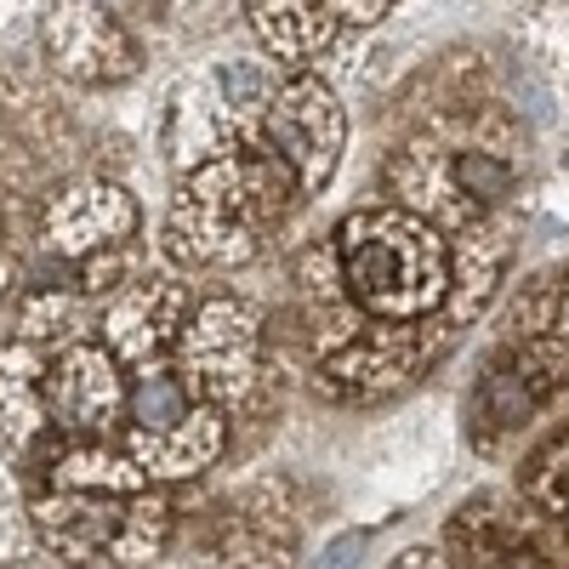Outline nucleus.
Wrapping results in <instances>:
<instances>
[{"label": "nucleus", "instance_id": "nucleus-10", "mask_svg": "<svg viewBox=\"0 0 569 569\" xmlns=\"http://www.w3.org/2000/svg\"><path fill=\"white\" fill-rule=\"evenodd\" d=\"M450 552L461 563H541L547 558V547H541L536 525L525 518V507L501 512L496 496H485V501H472V507L456 512Z\"/></svg>", "mask_w": 569, "mask_h": 569}, {"label": "nucleus", "instance_id": "nucleus-7", "mask_svg": "<svg viewBox=\"0 0 569 569\" xmlns=\"http://www.w3.org/2000/svg\"><path fill=\"white\" fill-rule=\"evenodd\" d=\"M46 410L63 433H86L103 439L126 410V388H120V359L103 348H69L52 370H46Z\"/></svg>", "mask_w": 569, "mask_h": 569}, {"label": "nucleus", "instance_id": "nucleus-8", "mask_svg": "<svg viewBox=\"0 0 569 569\" xmlns=\"http://www.w3.org/2000/svg\"><path fill=\"white\" fill-rule=\"evenodd\" d=\"M182 313H188V297H182L177 279H166V273L131 279V291L109 313V353L137 365V370L154 365L182 337Z\"/></svg>", "mask_w": 569, "mask_h": 569}, {"label": "nucleus", "instance_id": "nucleus-15", "mask_svg": "<svg viewBox=\"0 0 569 569\" xmlns=\"http://www.w3.org/2000/svg\"><path fill=\"white\" fill-rule=\"evenodd\" d=\"M342 23H376L382 12H393V0H325Z\"/></svg>", "mask_w": 569, "mask_h": 569}, {"label": "nucleus", "instance_id": "nucleus-2", "mask_svg": "<svg viewBox=\"0 0 569 569\" xmlns=\"http://www.w3.org/2000/svg\"><path fill=\"white\" fill-rule=\"evenodd\" d=\"M348 297L382 325H421L456 291L450 240L410 206L348 211L330 233Z\"/></svg>", "mask_w": 569, "mask_h": 569}, {"label": "nucleus", "instance_id": "nucleus-6", "mask_svg": "<svg viewBox=\"0 0 569 569\" xmlns=\"http://www.w3.org/2000/svg\"><path fill=\"white\" fill-rule=\"evenodd\" d=\"M46 46H52V63L86 86H114V80L137 74L131 34L98 0H58L52 18H46Z\"/></svg>", "mask_w": 569, "mask_h": 569}, {"label": "nucleus", "instance_id": "nucleus-16", "mask_svg": "<svg viewBox=\"0 0 569 569\" xmlns=\"http://www.w3.org/2000/svg\"><path fill=\"white\" fill-rule=\"evenodd\" d=\"M365 547V536H342L337 547H330V563H353V552Z\"/></svg>", "mask_w": 569, "mask_h": 569}, {"label": "nucleus", "instance_id": "nucleus-1", "mask_svg": "<svg viewBox=\"0 0 569 569\" xmlns=\"http://www.w3.org/2000/svg\"><path fill=\"white\" fill-rule=\"evenodd\" d=\"M302 188L273 149H228L182 171L171 200L166 251L182 268H240L262 257Z\"/></svg>", "mask_w": 569, "mask_h": 569}, {"label": "nucleus", "instance_id": "nucleus-14", "mask_svg": "<svg viewBox=\"0 0 569 569\" xmlns=\"http://www.w3.org/2000/svg\"><path fill=\"white\" fill-rule=\"evenodd\" d=\"M525 490L536 496V507H541L547 518H558V530H569V427L530 461Z\"/></svg>", "mask_w": 569, "mask_h": 569}, {"label": "nucleus", "instance_id": "nucleus-9", "mask_svg": "<svg viewBox=\"0 0 569 569\" xmlns=\"http://www.w3.org/2000/svg\"><path fill=\"white\" fill-rule=\"evenodd\" d=\"M246 23L279 63H313L342 40V18L325 0H246Z\"/></svg>", "mask_w": 569, "mask_h": 569}, {"label": "nucleus", "instance_id": "nucleus-11", "mask_svg": "<svg viewBox=\"0 0 569 569\" xmlns=\"http://www.w3.org/2000/svg\"><path fill=\"white\" fill-rule=\"evenodd\" d=\"M137 228V206L109 182H86L74 194H63L52 206V246L69 257L103 251V246H126Z\"/></svg>", "mask_w": 569, "mask_h": 569}, {"label": "nucleus", "instance_id": "nucleus-3", "mask_svg": "<svg viewBox=\"0 0 569 569\" xmlns=\"http://www.w3.org/2000/svg\"><path fill=\"white\" fill-rule=\"evenodd\" d=\"M182 376L194 399L228 410V405H246L268 370V337H262V319L251 302H233V297H211L188 313L182 325Z\"/></svg>", "mask_w": 569, "mask_h": 569}, {"label": "nucleus", "instance_id": "nucleus-5", "mask_svg": "<svg viewBox=\"0 0 569 569\" xmlns=\"http://www.w3.org/2000/svg\"><path fill=\"white\" fill-rule=\"evenodd\" d=\"M569 382V365H563V348L558 342H518V348H501L485 376H479V388H472V439H479L485 450L501 439V433H518L552 393H563Z\"/></svg>", "mask_w": 569, "mask_h": 569}, {"label": "nucleus", "instance_id": "nucleus-4", "mask_svg": "<svg viewBox=\"0 0 569 569\" xmlns=\"http://www.w3.org/2000/svg\"><path fill=\"white\" fill-rule=\"evenodd\" d=\"M262 142L291 166L302 200L337 177L342 149H348V114L337 103L319 74H279L273 98H268V120H262Z\"/></svg>", "mask_w": 569, "mask_h": 569}, {"label": "nucleus", "instance_id": "nucleus-17", "mask_svg": "<svg viewBox=\"0 0 569 569\" xmlns=\"http://www.w3.org/2000/svg\"><path fill=\"white\" fill-rule=\"evenodd\" d=\"M563 319H569V291H563Z\"/></svg>", "mask_w": 569, "mask_h": 569}, {"label": "nucleus", "instance_id": "nucleus-13", "mask_svg": "<svg viewBox=\"0 0 569 569\" xmlns=\"http://www.w3.org/2000/svg\"><path fill=\"white\" fill-rule=\"evenodd\" d=\"M291 547H297V530H291V518H284V507H262L257 496L228 507L222 558H233V563H279Z\"/></svg>", "mask_w": 569, "mask_h": 569}, {"label": "nucleus", "instance_id": "nucleus-12", "mask_svg": "<svg viewBox=\"0 0 569 569\" xmlns=\"http://www.w3.org/2000/svg\"><path fill=\"white\" fill-rule=\"evenodd\" d=\"M206 399H194V388H188V376L182 370H166V365H142L131 376V388H126V421H131V445L137 450H149L160 439H171L177 427L194 421Z\"/></svg>", "mask_w": 569, "mask_h": 569}]
</instances>
